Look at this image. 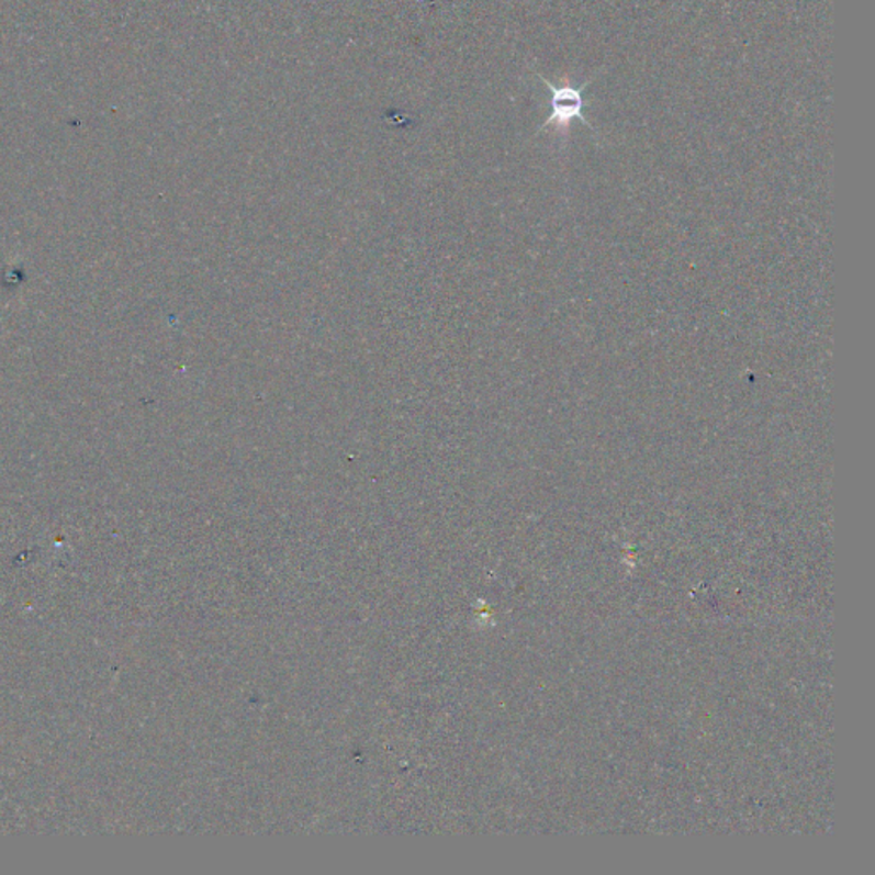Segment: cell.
<instances>
[{
    "instance_id": "6da1fadb",
    "label": "cell",
    "mask_w": 875,
    "mask_h": 875,
    "mask_svg": "<svg viewBox=\"0 0 875 875\" xmlns=\"http://www.w3.org/2000/svg\"><path fill=\"white\" fill-rule=\"evenodd\" d=\"M540 81L545 82L546 88L551 91V115L548 116L540 131H545L548 127H556L558 131L568 132L570 128L571 122L573 120H580L585 127L592 128L591 122L585 119L583 115V106H585V100H583V91H585L591 82L594 81V78L588 79V81L583 82L580 88H575V86L571 85H561L554 86L548 79L542 78L539 76Z\"/></svg>"
}]
</instances>
